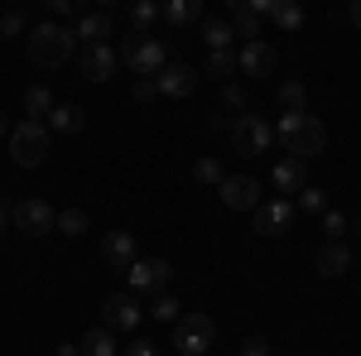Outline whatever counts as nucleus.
I'll return each mask as SVG.
<instances>
[{
  "instance_id": "f257e3e1",
  "label": "nucleus",
  "mask_w": 361,
  "mask_h": 356,
  "mask_svg": "<svg viewBox=\"0 0 361 356\" xmlns=\"http://www.w3.org/2000/svg\"><path fill=\"white\" fill-rule=\"evenodd\" d=\"M275 140L289 149V159H313V154H323V145H328V125L318 121V116H308V111H284L275 121Z\"/></svg>"
},
{
  "instance_id": "f03ea898",
  "label": "nucleus",
  "mask_w": 361,
  "mask_h": 356,
  "mask_svg": "<svg viewBox=\"0 0 361 356\" xmlns=\"http://www.w3.org/2000/svg\"><path fill=\"white\" fill-rule=\"evenodd\" d=\"M73 29L54 25V20H44V25L29 29V58L39 63V68H63L68 58H73Z\"/></svg>"
},
{
  "instance_id": "7ed1b4c3",
  "label": "nucleus",
  "mask_w": 361,
  "mask_h": 356,
  "mask_svg": "<svg viewBox=\"0 0 361 356\" xmlns=\"http://www.w3.org/2000/svg\"><path fill=\"white\" fill-rule=\"evenodd\" d=\"M10 159L20 168H39L49 159V125L44 121H20L10 130Z\"/></svg>"
},
{
  "instance_id": "20e7f679",
  "label": "nucleus",
  "mask_w": 361,
  "mask_h": 356,
  "mask_svg": "<svg viewBox=\"0 0 361 356\" xmlns=\"http://www.w3.org/2000/svg\"><path fill=\"white\" fill-rule=\"evenodd\" d=\"M212 342H217V323L207 313H183L173 323V347H178V356H207Z\"/></svg>"
},
{
  "instance_id": "39448f33",
  "label": "nucleus",
  "mask_w": 361,
  "mask_h": 356,
  "mask_svg": "<svg viewBox=\"0 0 361 356\" xmlns=\"http://www.w3.org/2000/svg\"><path fill=\"white\" fill-rule=\"evenodd\" d=\"M270 145H275V125L265 121V116H236L231 121V149L236 154H246V159H255V154H270Z\"/></svg>"
},
{
  "instance_id": "423d86ee",
  "label": "nucleus",
  "mask_w": 361,
  "mask_h": 356,
  "mask_svg": "<svg viewBox=\"0 0 361 356\" xmlns=\"http://www.w3.org/2000/svg\"><path fill=\"white\" fill-rule=\"evenodd\" d=\"M121 63L130 73H140V78H154L169 63V49H164V39H154V34H130L126 49H121Z\"/></svg>"
},
{
  "instance_id": "0eeeda50",
  "label": "nucleus",
  "mask_w": 361,
  "mask_h": 356,
  "mask_svg": "<svg viewBox=\"0 0 361 356\" xmlns=\"http://www.w3.org/2000/svg\"><path fill=\"white\" fill-rule=\"evenodd\" d=\"M10 221H15V231H25V236H49V231H58V212L44 197H20V202L10 207Z\"/></svg>"
},
{
  "instance_id": "6e6552de",
  "label": "nucleus",
  "mask_w": 361,
  "mask_h": 356,
  "mask_svg": "<svg viewBox=\"0 0 361 356\" xmlns=\"http://www.w3.org/2000/svg\"><path fill=\"white\" fill-rule=\"evenodd\" d=\"M126 279H130V294H164L169 279H173V265L164 255H145L126 270Z\"/></svg>"
},
{
  "instance_id": "1a4fd4ad",
  "label": "nucleus",
  "mask_w": 361,
  "mask_h": 356,
  "mask_svg": "<svg viewBox=\"0 0 361 356\" xmlns=\"http://www.w3.org/2000/svg\"><path fill=\"white\" fill-rule=\"evenodd\" d=\"M217 197H222V207H231V212H255V207H260V178H250V173H226Z\"/></svg>"
},
{
  "instance_id": "9d476101",
  "label": "nucleus",
  "mask_w": 361,
  "mask_h": 356,
  "mask_svg": "<svg viewBox=\"0 0 361 356\" xmlns=\"http://www.w3.org/2000/svg\"><path fill=\"white\" fill-rule=\"evenodd\" d=\"M140 318H145V308H140L135 294H111L102 303V328L106 332H135Z\"/></svg>"
},
{
  "instance_id": "9b49d317",
  "label": "nucleus",
  "mask_w": 361,
  "mask_h": 356,
  "mask_svg": "<svg viewBox=\"0 0 361 356\" xmlns=\"http://www.w3.org/2000/svg\"><path fill=\"white\" fill-rule=\"evenodd\" d=\"M154 87H159V97L183 102V97H193V92H197V73L188 68V63H164V68L154 73Z\"/></svg>"
},
{
  "instance_id": "f8f14e48",
  "label": "nucleus",
  "mask_w": 361,
  "mask_h": 356,
  "mask_svg": "<svg viewBox=\"0 0 361 356\" xmlns=\"http://www.w3.org/2000/svg\"><path fill=\"white\" fill-rule=\"evenodd\" d=\"M289 226H294V202L289 197H270V202L255 207V231L260 236H284Z\"/></svg>"
},
{
  "instance_id": "ddd939ff",
  "label": "nucleus",
  "mask_w": 361,
  "mask_h": 356,
  "mask_svg": "<svg viewBox=\"0 0 361 356\" xmlns=\"http://www.w3.org/2000/svg\"><path fill=\"white\" fill-rule=\"evenodd\" d=\"M78 68H82L87 82H106V78H116V68H121V54H116L111 44H92V49H82Z\"/></svg>"
},
{
  "instance_id": "4468645a",
  "label": "nucleus",
  "mask_w": 361,
  "mask_h": 356,
  "mask_svg": "<svg viewBox=\"0 0 361 356\" xmlns=\"http://www.w3.org/2000/svg\"><path fill=\"white\" fill-rule=\"evenodd\" d=\"M313 265H318V274H323V279H342V274L357 265V255H352V246H347V241H323V246H318V255H313Z\"/></svg>"
},
{
  "instance_id": "2eb2a0df",
  "label": "nucleus",
  "mask_w": 361,
  "mask_h": 356,
  "mask_svg": "<svg viewBox=\"0 0 361 356\" xmlns=\"http://www.w3.org/2000/svg\"><path fill=\"white\" fill-rule=\"evenodd\" d=\"M236 68L246 73V78H270L279 68V54L265 44V39H255V44H246L241 54H236Z\"/></svg>"
},
{
  "instance_id": "dca6fc26",
  "label": "nucleus",
  "mask_w": 361,
  "mask_h": 356,
  "mask_svg": "<svg viewBox=\"0 0 361 356\" xmlns=\"http://www.w3.org/2000/svg\"><path fill=\"white\" fill-rule=\"evenodd\" d=\"M116 29V15L111 10H97V15H78V25H73V39H82L87 49L92 44H106Z\"/></svg>"
},
{
  "instance_id": "f3484780",
  "label": "nucleus",
  "mask_w": 361,
  "mask_h": 356,
  "mask_svg": "<svg viewBox=\"0 0 361 356\" xmlns=\"http://www.w3.org/2000/svg\"><path fill=\"white\" fill-rule=\"evenodd\" d=\"M102 255L116 270H130L135 265V231H106L102 236Z\"/></svg>"
},
{
  "instance_id": "a211bd4d",
  "label": "nucleus",
  "mask_w": 361,
  "mask_h": 356,
  "mask_svg": "<svg viewBox=\"0 0 361 356\" xmlns=\"http://www.w3.org/2000/svg\"><path fill=\"white\" fill-rule=\"evenodd\" d=\"M226 25H231L236 39H246V44L260 39V15H255V5H250V0H231V5H226Z\"/></svg>"
},
{
  "instance_id": "6ab92c4d",
  "label": "nucleus",
  "mask_w": 361,
  "mask_h": 356,
  "mask_svg": "<svg viewBox=\"0 0 361 356\" xmlns=\"http://www.w3.org/2000/svg\"><path fill=\"white\" fill-rule=\"evenodd\" d=\"M270 183H275L279 192H304L308 188V164L304 159H279V164L270 168Z\"/></svg>"
},
{
  "instance_id": "aec40b11",
  "label": "nucleus",
  "mask_w": 361,
  "mask_h": 356,
  "mask_svg": "<svg viewBox=\"0 0 361 356\" xmlns=\"http://www.w3.org/2000/svg\"><path fill=\"white\" fill-rule=\"evenodd\" d=\"M159 20L188 29V25H197V20H202V0H169V5H159Z\"/></svg>"
},
{
  "instance_id": "412c9836",
  "label": "nucleus",
  "mask_w": 361,
  "mask_h": 356,
  "mask_svg": "<svg viewBox=\"0 0 361 356\" xmlns=\"http://www.w3.org/2000/svg\"><path fill=\"white\" fill-rule=\"evenodd\" d=\"M270 20H275L284 34H299V29L308 25L304 5H294V0H270Z\"/></svg>"
},
{
  "instance_id": "4be33fe9",
  "label": "nucleus",
  "mask_w": 361,
  "mask_h": 356,
  "mask_svg": "<svg viewBox=\"0 0 361 356\" xmlns=\"http://www.w3.org/2000/svg\"><path fill=\"white\" fill-rule=\"evenodd\" d=\"M49 130H58V135H78L87 125V116H82V106H58L54 102V111H49V121H44Z\"/></svg>"
},
{
  "instance_id": "5701e85b",
  "label": "nucleus",
  "mask_w": 361,
  "mask_h": 356,
  "mask_svg": "<svg viewBox=\"0 0 361 356\" xmlns=\"http://www.w3.org/2000/svg\"><path fill=\"white\" fill-rule=\"evenodd\" d=\"M231 25H226V15H217V20H202V44L212 49V54H231Z\"/></svg>"
},
{
  "instance_id": "b1692460",
  "label": "nucleus",
  "mask_w": 361,
  "mask_h": 356,
  "mask_svg": "<svg viewBox=\"0 0 361 356\" xmlns=\"http://www.w3.org/2000/svg\"><path fill=\"white\" fill-rule=\"evenodd\" d=\"M82 356H116L121 347H116V332H106V328H92V332H82Z\"/></svg>"
},
{
  "instance_id": "393cba45",
  "label": "nucleus",
  "mask_w": 361,
  "mask_h": 356,
  "mask_svg": "<svg viewBox=\"0 0 361 356\" xmlns=\"http://www.w3.org/2000/svg\"><path fill=\"white\" fill-rule=\"evenodd\" d=\"M25 111H29V121H49V111H54V92L39 82V87H29L25 92Z\"/></svg>"
},
{
  "instance_id": "a878e982",
  "label": "nucleus",
  "mask_w": 361,
  "mask_h": 356,
  "mask_svg": "<svg viewBox=\"0 0 361 356\" xmlns=\"http://www.w3.org/2000/svg\"><path fill=\"white\" fill-rule=\"evenodd\" d=\"M284 111H308V87L304 82H284L279 87V116Z\"/></svg>"
},
{
  "instance_id": "bb28decb",
  "label": "nucleus",
  "mask_w": 361,
  "mask_h": 356,
  "mask_svg": "<svg viewBox=\"0 0 361 356\" xmlns=\"http://www.w3.org/2000/svg\"><path fill=\"white\" fill-rule=\"evenodd\" d=\"M294 212H308V217H323L328 212V192L323 188H304L294 197Z\"/></svg>"
},
{
  "instance_id": "cd10ccee",
  "label": "nucleus",
  "mask_w": 361,
  "mask_h": 356,
  "mask_svg": "<svg viewBox=\"0 0 361 356\" xmlns=\"http://www.w3.org/2000/svg\"><path fill=\"white\" fill-rule=\"evenodd\" d=\"M193 178H197V183H212V188H222V178H226V173H222V159L202 154V159L193 164Z\"/></svg>"
},
{
  "instance_id": "c85d7f7f",
  "label": "nucleus",
  "mask_w": 361,
  "mask_h": 356,
  "mask_svg": "<svg viewBox=\"0 0 361 356\" xmlns=\"http://www.w3.org/2000/svg\"><path fill=\"white\" fill-rule=\"evenodd\" d=\"M159 20V5L154 0H140V5H130V25H135V34H149V25Z\"/></svg>"
},
{
  "instance_id": "c756f323",
  "label": "nucleus",
  "mask_w": 361,
  "mask_h": 356,
  "mask_svg": "<svg viewBox=\"0 0 361 356\" xmlns=\"http://www.w3.org/2000/svg\"><path fill=\"white\" fill-rule=\"evenodd\" d=\"M87 226H92V217H87L82 207H68V212H58V231H68V236H82Z\"/></svg>"
},
{
  "instance_id": "7c9ffc66",
  "label": "nucleus",
  "mask_w": 361,
  "mask_h": 356,
  "mask_svg": "<svg viewBox=\"0 0 361 356\" xmlns=\"http://www.w3.org/2000/svg\"><path fill=\"white\" fill-rule=\"evenodd\" d=\"M178 308H183V303L173 299V294H154V308H149V313H154L159 323H178Z\"/></svg>"
},
{
  "instance_id": "2f4dec72",
  "label": "nucleus",
  "mask_w": 361,
  "mask_h": 356,
  "mask_svg": "<svg viewBox=\"0 0 361 356\" xmlns=\"http://www.w3.org/2000/svg\"><path fill=\"white\" fill-rule=\"evenodd\" d=\"M323 231H328V241H342V236H347V217H342L337 207H328V212H323Z\"/></svg>"
},
{
  "instance_id": "473e14b6",
  "label": "nucleus",
  "mask_w": 361,
  "mask_h": 356,
  "mask_svg": "<svg viewBox=\"0 0 361 356\" xmlns=\"http://www.w3.org/2000/svg\"><path fill=\"white\" fill-rule=\"evenodd\" d=\"M20 29H25V10L15 5V10H5V15H0V39H15Z\"/></svg>"
},
{
  "instance_id": "72a5a7b5",
  "label": "nucleus",
  "mask_w": 361,
  "mask_h": 356,
  "mask_svg": "<svg viewBox=\"0 0 361 356\" xmlns=\"http://www.w3.org/2000/svg\"><path fill=\"white\" fill-rule=\"evenodd\" d=\"M231 68H236L231 54H207V73H212V78H231Z\"/></svg>"
},
{
  "instance_id": "f704fd0d",
  "label": "nucleus",
  "mask_w": 361,
  "mask_h": 356,
  "mask_svg": "<svg viewBox=\"0 0 361 356\" xmlns=\"http://www.w3.org/2000/svg\"><path fill=\"white\" fill-rule=\"evenodd\" d=\"M222 106H226V111H241V116H246V92L226 82V87H222Z\"/></svg>"
},
{
  "instance_id": "c9c22d12",
  "label": "nucleus",
  "mask_w": 361,
  "mask_h": 356,
  "mask_svg": "<svg viewBox=\"0 0 361 356\" xmlns=\"http://www.w3.org/2000/svg\"><path fill=\"white\" fill-rule=\"evenodd\" d=\"M241 356H275V352H270V342L255 332V337H246V342H241Z\"/></svg>"
},
{
  "instance_id": "e433bc0d",
  "label": "nucleus",
  "mask_w": 361,
  "mask_h": 356,
  "mask_svg": "<svg viewBox=\"0 0 361 356\" xmlns=\"http://www.w3.org/2000/svg\"><path fill=\"white\" fill-rule=\"evenodd\" d=\"M154 97H159L154 78H140V82H135V102H154Z\"/></svg>"
},
{
  "instance_id": "4c0bfd02",
  "label": "nucleus",
  "mask_w": 361,
  "mask_h": 356,
  "mask_svg": "<svg viewBox=\"0 0 361 356\" xmlns=\"http://www.w3.org/2000/svg\"><path fill=\"white\" fill-rule=\"evenodd\" d=\"M121 356H159V352H154V342L140 337V342H130V347H121Z\"/></svg>"
},
{
  "instance_id": "58836bf2",
  "label": "nucleus",
  "mask_w": 361,
  "mask_h": 356,
  "mask_svg": "<svg viewBox=\"0 0 361 356\" xmlns=\"http://www.w3.org/2000/svg\"><path fill=\"white\" fill-rule=\"evenodd\" d=\"M54 15H78V0H49Z\"/></svg>"
},
{
  "instance_id": "ea45409f",
  "label": "nucleus",
  "mask_w": 361,
  "mask_h": 356,
  "mask_svg": "<svg viewBox=\"0 0 361 356\" xmlns=\"http://www.w3.org/2000/svg\"><path fill=\"white\" fill-rule=\"evenodd\" d=\"M54 356H82V347H78V342H58Z\"/></svg>"
},
{
  "instance_id": "a19ab883",
  "label": "nucleus",
  "mask_w": 361,
  "mask_h": 356,
  "mask_svg": "<svg viewBox=\"0 0 361 356\" xmlns=\"http://www.w3.org/2000/svg\"><path fill=\"white\" fill-rule=\"evenodd\" d=\"M347 20H352V25L361 29V0H357V5H352V10H347Z\"/></svg>"
},
{
  "instance_id": "79ce46f5",
  "label": "nucleus",
  "mask_w": 361,
  "mask_h": 356,
  "mask_svg": "<svg viewBox=\"0 0 361 356\" xmlns=\"http://www.w3.org/2000/svg\"><path fill=\"white\" fill-rule=\"evenodd\" d=\"M5 226H10V207L0 202V236H5Z\"/></svg>"
},
{
  "instance_id": "37998d69",
  "label": "nucleus",
  "mask_w": 361,
  "mask_h": 356,
  "mask_svg": "<svg viewBox=\"0 0 361 356\" xmlns=\"http://www.w3.org/2000/svg\"><path fill=\"white\" fill-rule=\"evenodd\" d=\"M10 130H15V125H10V121H5V116H0V135L10 140Z\"/></svg>"
},
{
  "instance_id": "c03bdc74",
  "label": "nucleus",
  "mask_w": 361,
  "mask_h": 356,
  "mask_svg": "<svg viewBox=\"0 0 361 356\" xmlns=\"http://www.w3.org/2000/svg\"><path fill=\"white\" fill-rule=\"evenodd\" d=\"M308 356H323V352H308Z\"/></svg>"
}]
</instances>
